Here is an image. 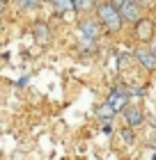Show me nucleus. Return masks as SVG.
Returning <instances> with one entry per match:
<instances>
[{
    "mask_svg": "<svg viewBox=\"0 0 156 160\" xmlns=\"http://www.w3.org/2000/svg\"><path fill=\"white\" fill-rule=\"evenodd\" d=\"M96 18H99L101 28H103V30H108V32H120L122 30V23H124L120 9H117L110 0H108V2L96 5Z\"/></svg>",
    "mask_w": 156,
    "mask_h": 160,
    "instance_id": "obj_1",
    "label": "nucleus"
},
{
    "mask_svg": "<svg viewBox=\"0 0 156 160\" xmlns=\"http://www.w3.org/2000/svg\"><path fill=\"white\" fill-rule=\"evenodd\" d=\"M78 32H80V37H83V41H96L99 39V34H101V23H99V18H83L78 23Z\"/></svg>",
    "mask_w": 156,
    "mask_h": 160,
    "instance_id": "obj_2",
    "label": "nucleus"
},
{
    "mask_svg": "<svg viewBox=\"0 0 156 160\" xmlns=\"http://www.w3.org/2000/svg\"><path fill=\"white\" fill-rule=\"evenodd\" d=\"M120 14H122L124 23H133V25H136L138 21L143 18V7H140L136 0H129V2H124L120 7Z\"/></svg>",
    "mask_w": 156,
    "mask_h": 160,
    "instance_id": "obj_3",
    "label": "nucleus"
},
{
    "mask_svg": "<svg viewBox=\"0 0 156 160\" xmlns=\"http://www.w3.org/2000/svg\"><path fill=\"white\" fill-rule=\"evenodd\" d=\"M32 39H35V43H39V46H48V43L53 41V34H51L48 23L37 21V23L32 25Z\"/></svg>",
    "mask_w": 156,
    "mask_h": 160,
    "instance_id": "obj_4",
    "label": "nucleus"
},
{
    "mask_svg": "<svg viewBox=\"0 0 156 160\" xmlns=\"http://www.w3.org/2000/svg\"><path fill=\"white\" fill-rule=\"evenodd\" d=\"M133 34H136V39L138 41H152L154 39V23H152V21L149 18H140L138 21V23H136V28H133Z\"/></svg>",
    "mask_w": 156,
    "mask_h": 160,
    "instance_id": "obj_5",
    "label": "nucleus"
},
{
    "mask_svg": "<svg viewBox=\"0 0 156 160\" xmlns=\"http://www.w3.org/2000/svg\"><path fill=\"white\" fill-rule=\"evenodd\" d=\"M126 98H129V92H124V87H115V89L108 94V101H106V103L113 108L115 112H124Z\"/></svg>",
    "mask_w": 156,
    "mask_h": 160,
    "instance_id": "obj_6",
    "label": "nucleus"
},
{
    "mask_svg": "<svg viewBox=\"0 0 156 160\" xmlns=\"http://www.w3.org/2000/svg\"><path fill=\"white\" fill-rule=\"evenodd\" d=\"M136 60L143 64L147 71H156V55L152 53V48H140V50H136Z\"/></svg>",
    "mask_w": 156,
    "mask_h": 160,
    "instance_id": "obj_7",
    "label": "nucleus"
},
{
    "mask_svg": "<svg viewBox=\"0 0 156 160\" xmlns=\"http://www.w3.org/2000/svg\"><path fill=\"white\" fill-rule=\"evenodd\" d=\"M124 117H126V123H129L131 128H136V126H140V123L145 121L143 110L136 108V105H126V108H124Z\"/></svg>",
    "mask_w": 156,
    "mask_h": 160,
    "instance_id": "obj_8",
    "label": "nucleus"
},
{
    "mask_svg": "<svg viewBox=\"0 0 156 160\" xmlns=\"http://www.w3.org/2000/svg\"><path fill=\"white\" fill-rule=\"evenodd\" d=\"M53 9L55 14H69L76 12V5H73V0H53Z\"/></svg>",
    "mask_w": 156,
    "mask_h": 160,
    "instance_id": "obj_9",
    "label": "nucleus"
},
{
    "mask_svg": "<svg viewBox=\"0 0 156 160\" xmlns=\"http://www.w3.org/2000/svg\"><path fill=\"white\" fill-rule=\"evenodd\" d=\"M73 5H76V12H80V14L96 9V0H73Z\"/></svg>",
    "mask_w": 156,
    "mask_h": 160,
    "instance_id": "obj_10",
    "label": "nucleus"
},
{
    "mask_svg": "<svg viewBox=\"0 0 156 160\" xmlns=\"http://www.w3.org/2000/svg\"><path fill=\"white\" fill-rule=\"evenodd\" d=\"M37 5H39V0H19V7H21V9H25V12L35 9Z\"/></svg>",
    "mask_w": 156,
    "mask_h": 160,
    "instance_id": "obj_11",
    "label": "nucleus"
},
{
    "mask_svg": "<svg viewBox=\"0 0 156 160\" xmlns=\"http://www.w3.org/2000/svg\"><path fill=\"white\" fill-rule=\"evenodd\" d=\"M122 137H124V140H126V142H129V144L133 142V130H131V126H129V130H126V128H124V133H122Z\"/></svg>",
    "mask_w": 156,
    "mask_h": 160,
    "instance_id": "obj_12",
    "label": "nucleus"
},
{
    "mask_svg": "<svg viewBox=\"0 0 156 160\" xmlns=\"http://www.w3.org/2000/svg\"><path fill=\"white\" fill-rule=\"evenodd\" d=\"M136 2H138L140 7H152V5H154V0H136Z\"/></svg>",
    "mask_w": 156,
    "mask_h": 160,
    "instance_id": "obj_13",
    "label": "nucleus"
},
{
    "mask_svg": "<svg viewBox=\"0 0 156 160\" xmlns=\"http://www.w3.org/2000/svg\"><path fill=\"white\" fill-rule=\"evenodd\" d=\"M110 2H113V5L117 7V9H120V7H122L124 2H129V0H110Z\"/></svg>",
    "mask_w": 156,
    "mask_h": 160,
    "instance_id": "obj_14",
    "label": "nucleus"
},
{
    "mask_svg": "<svg viewBox=\"0 0 156 160\" xmlns=\"http://www.w3.org/2000/svg\"><path fill=\"white\" fill-rule=\"evenodd\" d=\"M149 48H152V53H154V55H156V37H154V39H152V41H149Z\"/></svg>",
    "mask_w": 156,
    "mask_h": 160,
    "instance_id": "obj_15",
    "label": "nucleus"
}]
</instances>
